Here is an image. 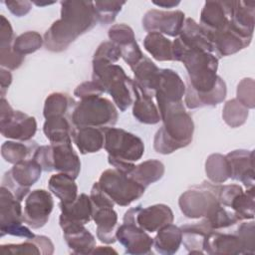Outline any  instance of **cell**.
Returning a JSON list of instances; mask_svg holds the SVG:
<instances>
[{
	"label": "cell",
	"instance_id": "1",
	"mask_svg": "<svg viewBox=\"0 0 255 255\" xmlns=\"http://www.w3.org/2000/svg\"><path fill=\"white\" fill-rule=\"evenodd\" d=\"M98 22L92 1H62L61 18L44 34V46L52 52L66 50L79 36L93 29Z\"/></svg>",
	"mask_w": 255,
	"mask_h": 255
},
{
	"label": "cell",
	"instance_id": "2",
	"mask_svg": "<svg viewBox=\"0 0 255 255\" xmlns=\"http://www.w3.org/2000/svg\"><path fill=\"white\" fill-rule=\"evenodd\" d=\"M162 127L156 131L153 148L161 154H169L187 146L193 137L194 124L185 111L183 102L158 109Z\"/></svg>",
	"mask_w": 255,
	"mask_h": 255
},
{
	"label": "cell",
	"instance_id": "3",
	"mask_svg": "<svg viewBox=\"0 0 255 255\" xmlns=\"http://www.w3.org/2000/svg\"><path fill=\"white\" fill-rule=\"evenodd\" d=\"M104 147L108 151L109 163L121 172L128 173L134 161L144 153V144L140 137L123 128H108L104 129Z\"/></svg>",
	"mask_w": 255,
	"mask_h": 255
},
{
	"label": "cell",
	"instance_id": "4",
	"mask_svg": "<svg viewBox=\"0 0 255 255\" xmlns=\"http://www.w3.org/2000/svg\"><path fill=\"white\" fill-rule=\"evenodd\" d=\"M92 79L104 93L112 96L121 112H125L133 103V81L121 66L93 61Z\"/></svg>",
	"mask_w": 255,
	"mask_h": 255
},
{
	"label": "cell",
	"instance_id": "5",
	"mask_svg": "<svg viewBox=\"0 0 255 255\" xmlns=\"http://www.w3.org/2000/svg\"><path fill=\"white\" fill-rule=\"evenodd\" d=\"M118 118V110L114 103L98 96L83 99L77 103L71 115V122L74 128L92 127L105 129L113 128Z\"/></svg>",
	"mask_w": 255,
	"mask_h": 255
},
{
	"label": "cell",
	"instance_id": "6",
	"mask_svg": "<svg viewBox=\"0 0 255 255\" xmlns=\"http://www.w3.org/2000/svg\"><path fill=\"white\" fill-rule=\"evenodd\" d=\"M44 171L57 170L77 178L81 171V161L72 146V139L41 145L33 157Z\"/></svg>",
	"mask_w": 255,
	"mask_h": 255
},
{
	"label": "cell",
	"instance_id": "7",
	"mask_svg": "<svg viewBox=\"0 0 255 255\" xmlns=\"http://www.w3.org/2000/svg\"><path fill=\"white\" fill-rule=\"evenodd\" d=\"M98 182L112 201L120 206L129 205L140 198L145 191L144 186L116 168L105 170Z\"/></svg>",
	"mask_w": 255,
	"mask_h": 255
},
{
	"label": "cell",
	"instance_id": "8",
	"mask_svg": "<svg viewBox=\"0 0 255 255\" xmlns=\"http://www.w3.org/2000/svg\"><path fill=\"white\" fill-rule=\"evenodd\" d=\"M219 184L203 181L183 192L178 200L181 212L188 218L204 217L214 206L219 204Z\"/></svg>",
	"mask_w": 255,
	"mask_h": 255
},
{
	"label": "cell",
	"instance_id": "9",
	"mask_svg": "<svg viewBox=\"0 0 255 255\" xmlns=\"http://www.w3.org/2000/svg\"><path fill=\"white\" fill-rule=\"evenodd\" d=\"M23 210L21 201L5 186L0 189V231L1 237L12 235L22 238H33L35 234L23 225Z\"/></svg>",
	"mask_w": 255,
	"mask_h": 255
},
{
	"label": "cell",
	"instance_id": "10",
	"mask_svg": "<svg viewBox=\"0 0 255 255\" xmlns=\"http://www.w3.org/2000/svg\"><path fill=\"white\" fill-rule=\"evenodd\" d=\"M0 130L4 137L27 141L35 135L37 122L34 117L21 111H14L9 103L4 98H1Z\"/></svg>",
	"mask_w": 255,
	"mask_h": 255
},
{
	"label": "cell",
	"instance_id": "11",
	"mask_svg": "<svg viewBox=\"0 0 255 255\" xmlns=\"http://www.w3.org/2000/svg\"><path fill=\"white\" fill-rule=\"evenodd\" d=\"M42 170L41 165L34 158L18 162L5 172L2 186L8 188L18 200L22 201L30 192V187L40 178Z\"/></svg>",
	"mask_w": 255,
	"mask_h": 255
},
{
	"label": "cell",
	"instance_id": "12",
	"mask_svg": "<svg viewBox=\"0 0 255 255\" xmlns=\"http://www.w3.org/2000/svg\"><path fill=\"white\" fill-rule=\"evenodd\" d=\"M124 223L135 224L146 232L158 231L173 222V212L165 204H154L145 208L141 205L129 208L124 215Z\"/></svg>",
	"mask_w": 255,
	"mask_h": 255
},
{
	"label": "cell",
	"instance_id": "13",
	"mask_svg": "<svg viewBox=\"0 0 255 255\" xmlns=\"http://www.w3.org/2000/svg\"><path fill=\"white\" fill-rule=\"evenodd\" d=\"M54 207L51 193L44 189H35L25 199L23 221L29 227L38 229L46 225Z\"/></svg>",
	"mask_w": 255,
	"mask_h": 255
},
{
	"label": "cell",
	"instance_id": "14",
	"mask_svg": "<svg viewBox=\"0 0 255 255\" xmlns=\"http://www.w3.org/2000/svg\"><path fill=\"white\" fill-rule=\"evenodd\" d=\"M185 15L179 10L161 11L156 9L148 10L142 18V27L148 32H157L170 37H177L180 34Z\"/></svg>",
	"mask_w": 255,
	"mask_h": 255
},
{
	"label": "cell",
	"instance_id": "15",
	"mask_svg": "<svg viewBox=\"0 0 255 255\" xmlns=\"http://www.w3.org/2000/svg\"><path fill=\"white\" fill-rule=\"evenodd\" d=\"M186 87L180 76L171 69H160L159 84L155 91L157 108L183 102Z\"/></svg>",
	"mask_w": 255,
	"mask_h": 255
},
{
	"label": "cell",
	"instance_id": "16",
	"mask_svg": "<svg viewBox=\"0 0 255 255\" xmlns=\"http://www.w3.org/2000/svg\"><path fill=\"white\" fill-rule=\"evenodd\" d=\"M116 238L128 254H150L151 247H153V238L135 224L123 223L117 229Z\"/></svg>",
	"mask_w": 255,
	"mask_h": 255
},
{
	"label": "cell",
	"instance_id": "17",
	"mask_svg": "<svg viewBox=\"0 0 255 255\" xmlns=\"http://www.w3.org/2000/svg\"><path fill=\"white\" fill-rule=\"evenodd\" d=\"M234 1H207L200 14V26L210 36L225 28L231 19Z\"/></svg>",
	"mask_w": 255,
	"mask_h": 255
},
{
	"label": "cell",
	"instance_id": "18",
	"mask_svg": "<svg viewBox=\"0 0 255 255\" xmlns=\"http://www.w3.org/2000/svg\"><path fill=\"white\" fill-rule=\"evenodd\" d=\"M211 39L213 52H215L219 57H225L248 47L251 43L252 37L242 34L230 21L225 28L212 34Z\"/></svg>",
	"mask_w": 255,
	"mask_h": 255
},
{
	"label": "cell",
	"instance_id": "19",
	"mask_svg": "<svg viewBox=\"0 0 255 255\" xmlns=\"http://www.w3.org/2000/svg\"><path fill=\"white\" fill-rule=\"evenodd\" d=\"M253 150L236 149L225 155L229 166V176L241 181L246 188L254 186Z\"/></svg>",
	"mask_w": 255,
	"mask_h": 255
},
{
	"label": "cell",
	"instance_id": "20",
	"mask_svg": "<svg viewBox=\"0 0 255 255\" xmlns=\"http://www.w3.org/2000/svg\"><path fill=\"white\" fill-rule=\"evenodd\" d=\"M64 239L75 254H91L96 248L95 236L82 224L67 223L60 225Z\"/></svg>",
	"mask_w": 255,
	"mask_h": 255
},
{
	"label": "cell",
	"instance_id": "21",
	"mask_svg": "<svg viewBox=\"0 0 255 255\" xmlns=\"http://www.w3.org/2000/svg\"><path fill=\"white\" fill-rule=\"evenodd\" d=\"M178 38L185 49L213 52L210 34L191 18L185 19Z\"/></svg>",
	"mask_w": 255,
	"mask_h": 255
},
{
	"label": "cell",
	"instance_id": "22",
	"mask_svg": "<svg viewBox=\"0 0 255 255\" xmlns=\"http://www.w3.org/2000/svg\"><path fill=\"white\" fill-rule=\"evenodd\" d=\"M60 225L67 223H77L85 225L90 222L93 215L91 198L85 193L78 195V197L71 203L60 202Z\"/></svg>",
	"mask_w": 255,
	"mask_h": 255
},
{
	"label": "cell",
	"instance_id": "23",
	"mask_svg": "<svg viewBox=\"0 0 255 255\" xmlns=\"http://www.w3.org/2000/svg\"><path fill=\"white\" fill-rule=\"evenodd\" d=\"M203 251L207 254H243V246L236 233H223L213 230L205 239Z\"/></svg>",
	"mask_w": 255,
	"mask_h": 255
},
{
	"label": "cell",
	"instance_id": "24",
	"mask_svg": "<svg viewBox=\"0 0 255 255\" xmlns=\"http://www.w3.org/2000/svg\"><path fill=\"white\" fill-rule=\"evenodd\" d=\"M134 84L146 95L153 98L159 84L160 69L148 58L144 57L131 68Z\"/></svg>",
	"mask_w": 255,
	"mask_h": 255
},
{
	"label": "cell",
	"instance_id": "25",
	"mask_svg": "<svg viewBox=\"0 0 255 255\" xmlns=\"http://www.w3.org/2000/svg\"><path fill=\"white\" fill-rule=\"evenodd\" d=\"M92 219L97 225V237L106 244L116 242L118 214L114 207L93 208Z\"/></svg>",
	"mask_w": 255,
	"mask_h": 255
},
{
	"label": "cell",
	"instance_id": "26",
	"mask_svg": "<svg viewBox=\"0 0 255 255\" xmlns=\"http://www.w3.org/2000/svg\"><path fill=\"white\" fill-rule=\"evenodd\" d=\"M133 103L132 115L141 124L155 125L161 121L158 108L152 101V98L143 93L133 82Z\"/></svg>",
	"mask_w": 255,
	"mask_h": 255
},
{
	"label": "cell",
	"instance_id": "27",
	"mask_svg": "<svg viewBox=\"0 0 255 255\" xmlns=\"http://www.w3.org/2000/svg\"><path fill=\"white\" fill-rule=\"evenodd\" d=\"M182 242L190 254H202L203 244L207 236L214 230L205 219L193 224H185L180 227Z\"/></svg>",
	"mask_w": 255,
	"mask_h": 255
},
{
	"label": "cell",
	"instance_id": "28",
	"mask_svg": "<svg viewBox=\"0 0 255 255\" xmlns=\"http://www.w3.org/2000/svg\"><path fill=\"white\" fill-rule=\"evenodd\" d=\"M72 138L82 154L94 153L103 148L105 133L104 129L98 128H74L72 131Z\"/></svg>",
	"mask_w": 255,
	"mask_h": 255
},
{
	"label": "cell",
	"instance_id": "29",
	"mask_svg": "<svg viewBox=\"0 0 255 255\" xmlns=\"http://www.w3.org/2000/svg\"><path fill=\"white\" fill-rule=\"evenodd\" d=\"M230 21L242 34L252 37L255 22V2L234 1Z\"/></svg>",
	"mask_w": 255,
	"mask_h": 255
},
{
	"label": "cell",
	"instance_id": "30",
	"mask_svg": "<svg viewBox=\"0 0 255 255\" xmlns=\"http://www.w3.org/2000/svg\"><path fill=\"white\" fill-rule=\"evenodd\" d=\"M182 242V233L180 227L170 223L157 231L153 238V247L156 252L163 255L174 254Z\"/></svg>",
	"mask_w": 255,
	"mask_h": 255
},
{
	"label": "cell",
	"instance_id": "31",
	"mask_svg": "<svg viewBox=\"0 0 255 255\" xmlns=\"http://www.w3.org/2000/svg\"><path fill=\"white\" fill-rule=\"evenodd\" d=\"M164 174V165L157 159H148L133 168L128 173L129 177L141 184L145 188L151 183L159 180Z\"/></svg>",
	"mask_w": 255,
	"mask_h": 255
},
{
	"label": "cell",
	"instance_id": "32",
	"mask_svg": "<svg viewBox=\"0 0 255 255\" xmlns=\"http://www.w3.org/2000/svg\"><path fill=\"white\" fill-rule=\"evenodd\" d=\"M49 190L60 199L62 203H71L78 197V186L75 178L66 173H57L48 181Z\"/></svg>",
	"mask_w": 255,
	"mask_h": 255
},
{
	"label": "cell",
	"instance_id": "33",
	"mask_svg": "<svg viewBox=\"0 0 255 255\" xmlns=\"http://www.w3.org/2000/svg\"><path fill=\"white\" fill-rule=\"evenodd\" d=\"M76 104L68 94L52 93L45 100L43 116L45 119L54 117H68L71 119Z\"/></svg>",
	"mask_w": 255,
	"mask_h": 255
},
{
	"label": "cell",
	"instance_id": "34",
	"mask_svg": "<svg viewBox=\"0 0 255 255\" xmlns=\"http://www.w3.org/2000/svg\"><path fill=\"white\" fill-rule=\"evenodd\" d=\"M38 147L37 142L32 139L27 141H5L1 146V154L7 162L16 164L30 159Z\"/></svg>",
	"mask_w": 255,
	"mask_h": 255
},
{
	"label": "cell",
	"instance_id": "35",
	"mask_svg": "<svg viewBox=\"0 0 255 255\" xmlns=\"http://www.w3.org/2000/svg\"><path fill=\"white\" fill-rule=\"evenodd\" d=\"M74 126L71 119L68 117H54L46 119L43 131L50 143L59 142L72 138V131Z\"/></svg>",
	"mask_w": 255,
	"mask_h": 255
},
{
	"label": "cell",
	"instance_id": "36",
	"mask_svg": "<svg viewBox=\"0 0 255 255\" xmlns=\"http://www.w3.org/2000/svg\"><path fill=\"white\" fill-rule=\"evenodd\" d=\"M145 50L156 61H173L172 42L157 32L147 33L143 40Z\"/></svg>",
	"mask_w": 255,
	"mask_h": 255
},
{
	"label": "cell",
	"instance_id": "37",
	"mask_svg": "<svg viewBox=\"0 0 255 255\" xmlns=\"http://www.w3.org/2000/svg\"><path fill=\"white\" fill-rule=\"evenodd\" d=\"M205 172L210 182L220 184L225 182L229 176V166L225 155L220 153L210 154L205 161Z\"/></svg>",
	"mask_w": 255,
	"mask_h": 255
},
{
	"label": "cell",
	"instance_id": "38",
	"mask_svg": "<svg viewBox=\"0 0 255 255\" xmlns=\"http://www.w3.org/2000/svg\"><path fill=\"white\" fill-rule=\"evenodd\" d=\"M203 219H205L210 227L214 230L228 228L241 221L233 211L226 209V207L221 203L214 206L203 217Z\"/></svg>",
	"mask_w": 255,
	"mask_h": 255
},
{
	"label": "cell",
	"instance_id": "39",
	"mask_svg": "<svg viewBox=\"0 0 255 255\" xmlns=\"http://www.w3.org/2000/svg\"><path fill=\"white\" fill-rule=\"evenodd\" d=\"M254 186L237 194L230 204V208L241 221L254 218Z\"/></svg>",
	"mask_w": 255,
	"mask_h": 255
},
{
	"label": "cell",
	"instance_id": "40",
	"mask_svg": "<svg viewBox=\"0 0 255 255\" xmlns=\"http://www.w3.org/2000/svg\"><path fill=\"white\" fill-rule=\"evenodd\" d=\"M44 43V38L36 31L25 32L15 38L13 42V50L21 56L34 53L41 48Z\"/></svg>",
	"mask_w": 255,
	"mask_h": 255
},
{
	"label": "cell",
	"instance_id": "41",
	"mask_svg": "<svg viewBox=\"0 0 255 255\" xmlns=\"http://www.w3.org/2000/svg\"><path fill=\"white\" fill-rule=\"evenodd\" d=\"M222 118L229 127L238 128L246 122L248 118V109L237 99L229 100L224 105Z\"/></svg>",
	"mask_w": 255,
	"mask_h": 255
},
{
	"label": "cell",
	"instance_id": "42",
	"mask_svg": "<svg viewBox=\"0 0 255 255\" xmlns=\"http://www.w3.org/2000/svg\"><path fill=\"white\" fill-rule=\"evenodd\" d=\"M125 4V1H95L94 9L98 22L103 25L113 23Z\"/></svg>",
	"mask_w": 255,
	"mask_h": 255
},
{
	"label": "cell",
	"instance_id": "43",
	"mask_svg": "<svg viewBox=\"0 0 255 255\" xmlns=\"http://www.w3.org/2000/svg\"><path fill=\"white\" fill-rule=\"evenodd\" d=\"M108 35L111 42L119 46V48L126 46L131 43L132 41H135V37L132 29L124 23L113 25L109 29Z\"/></svg>",
	"mask_w": 255,
	"mask_h": 255
},
{
	"label": "cell",
	"instance_id": "44",
	"mask_svg": "<svg viewBox=\"0 0 255 255\" xmlns=\"http://www.w3.org/2000/svg\"><path fill=\"white\" fill-rule=\"evenodd\" d=\"M243 246V254L255 253V226L254 221L242 222L236 232Z\"/></svg>",
	"mask_w": 255,
	"mask_h": 255
},
{
	"label": "cell",
	"instance_id": "45",
	"mask_svg": "<svg viewBox=\"0 0 255 255\" xmlns=\"http://www.w3.org/2000/svg\"><path fill=\"white\" fill-rule=\"evenodd\" d=\"M121 58V50L119 46L111 41H106L100 44L94 54L93 61L115 64Z\"/></svg>",
	"mask_w": 255,
	"mask_h": 255
},
{
	"label": "cell",
	"instance_id": "46",
	"mask_svg": "<svg viewBox=\"0 0 255 255\" xmlns=\"http://www.w3.org/2000/svg\"><path fill=\"white\" fill-rule=\"evenodd\" d=\"M0 247L2 254H42L35 236L27 239L23 243L3 244Z\"/></svg>",
	"mask_w": 255,
	"mask_h": 255
},
{
	"label": "cell",
	"instance_id": "47",
	"mask_svg": "<svg viewBox=\"0 0 255 255\" xmlns=\"http://www.w3.org/2000/svg\"><path fill=\"white\" fill-rule=\"evenodd\" d=\"M254 81L251 78H245L237 86V100L247 109H253L254 100Z\"/></svg>",
	"mask_w": 255,
	"mask_h": 255
},
{
	"label": "cell",
	"instance_id": "48",
	"mask_svg": "<svg viewBox=\"0 0 255 255\" xmlns=\"http://www.w3.org/2000/svg\"><path fill=\"white\" fill-rule=\"evenodd\" d=\"M13 45L0 47V65L8 70L18 69L24 62L25 57L14 52Z\"/></svg>",
	"mask_w": 255,
	"mask_h": 255
},
{
	"label": "cell",
	"instance_id": "49",
	"mask_svg": "<svg viewBox=\"0 0 255 255\" xmlns=\"http://www.w3.org/2000/svg\"><path fill=\"white\" fill-rule=\"evenodd\" d=\"M120 50L121 57L130 67V69L134 67L143 58V54L136 41H132L131 43L121 47Z\"/></svg>",
	"mask_w": 255,
	"mask_h": 255
},
{
	"label": "cell",
	"instance_id": "50",
	"mask_svg": "<svg viewBox=\"0 0 255 255\" xmlns=\"http://www.w3.org/2000/svg\"><path fill=\"white\" fill-rule=\"evenodd\" d=\"M104 92L101 89V87L94 81L84 82L81 85H79L74 91V95L80 100L102 96Z\"/></svg>",
	"mask_w": 255,
	"mask_h": 255
},
{
	"label": "cell",
	"instance_id": "51",
	"mask_svg": "<svg viewBox=\"0 0 255 255\" xmlns=\"http://www.w3.org/2000/svg\"><path fill=\"white\" fill-rule=\"evenodd\" d=\"M0 19V47L13 45L15 37L11 24L4 15H1Z\"/></svg>",
	"mask_w": 255,
	"mask_h": 255
},
{
	"label": "cell",
	"instance_id": "52",
	"mask_svg": "<svg viewBox=\"0 0 255 255\" xmlns=\"http://www.w3.org/2000/svg\"><path fill=\"white\" fill-rule=\"evenodd\" d=\"M4 4L9 11L17 17L26 15L32 8V2L30 1H4Z\"/></svg>",
	"mask_w": 255,
	"mask_h": 255
},
{
	"label": "cell",
	"instance_id": "53",
	"mask_svg": "<svg viewBox=\"0 0 255 255\" xmlns=\"http://www.w3.org/2000/svg\"><path fill=\"white\" fill-rule=\"evenodd\" d=\"M0 83H1V98H4L6 91L12 83V75L8 70H0Z\"/></svg>",
	"mask_w": 255,
	"mask_h": 255
},
{
	"label": "cell",
	"instance_id": "54",
	"mask_svg": "<svg viewBox=\"0 0 255 255\" xmlns=\"http://www.w3.org/2000/svg\"><path fill=\"white\" fill-rule=\"evenodd\" d=\"M152 3L158 7L162 8H173L177 6L180 2L179 1H172V0H159V1H152Z\"/></svg>",
	"mask_w": 255,
	"mask_h": 255
},
{
	"label": "cell",
	"instance_id": "55",
	"mask_svg": "<svg viewBox=\"0 0 255 255\" xmlns=\"http://www.w3.org/2000/svg\"><path fill=\"white\" fill-rule=\"evenodd\" d=\"M98 252H104V253H115L117 254V251L114 250L113 248L109 247V246H99L96 247L93 251V253H98Z\"/></svg>",
	"mask_w": 255,
	"mask_h": 255
},
{
	"label": "cell",
	"instance_id": "56",
	"mask_svg": "<svg viewBox=\"0 0 255 255\" xmlns=\"http://www.w3.org/2000/svg\"><path fill=\"white\" fill-rule=\"evenodd\" d=\"M35 5H37V6H44V5H51V4H53L54 2H52V3H49V2H46V3H41V2H33Z\"/></svg>",
	"mask_w": 255,
	"mask_h": 255
}]
</instances>
